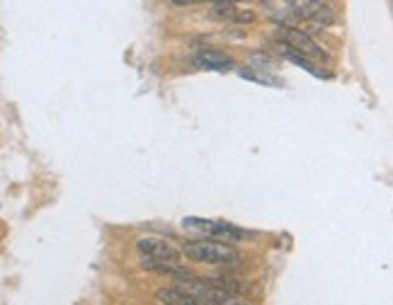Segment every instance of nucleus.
Instances as JSON below:
<instances>
[{
  "instance_id": "obj_1",
  "label": "nucleus",
  "mask_w": 393,
  "mask_h": 305,
  "mask_svg": "<svg viewBox=\"0 0 393 305\" xmlns=\"http://www.w3.org/2000/svg\"><path fill=\"white\" fill-rule=\"evenodd\" d=\"M175 289H180L182 293H187L197 305H226L231 303L235 293H238V284L226 279H184L178 281Z\"/></svg>"
},
{
  "instance_id": "obj_2",
  "label": "nucleus",
  "mask_w": 393,
  "mask_h": 305,
  "mask_svg": "<svg viewBox=\"0 0 393 305\" xmlns=\"http://www.w3.org/2000/svg\"><path fill=\"white\" fill-rule=\"evenodd\" d=\"M182 252L187 254L192 262H200V264L226 267V264H235V262H240L238 249H233L231 245L209 242V240H200V242H184Z\"/></svg>"
},
{
  "instance_id": "obj_3",
  "label": "nucleus",
  "mask_w": 393,
  "mask_h": 305,
  "mask_svg": "<svg viewBox=\"0 0 393 305\" xmlns=\"http://www.w3.org/2000/svg\"><path fill=\"white\" fill-rule=\"evenodd\" d=\"M275 36L277 41H279L282 46H286L289 51H294V54H299V56H304L306 61H323L326 58V51L318 46V41L313 39L311 34H306L304 30H299V27L294 25H279L275 30Z\"/></svg>"
},
{
  "instance_id": "obj_4",
  "label": "nucleus",
  "mask_w": 393,
  "mask_h": 305,
  "mask_svg": "<svg viewBox=\"0 0 393 305\" xmlns=\"http://www.w3.org/2000/svg\"><path fill=\"white\" fill-rule=\"evenodd\" d=\"M182 225L192 233H202L209 235V238L224 240V242H238V240H245L248 233L240 228H235L233 223H224V221H209V218H197V216H187L182 221Z\"/></svg>"
},
{
  "instance_id": "obj_5",
  "label": "nucleus",
  "mask_w": 393,
  "mask_h": 305,
  "mask_svg": "<svg viewBox=\"0 0 393 305\" xmlns=\"http://www.w3.org/2000/svg\"><path fill=\"white\" fill-rule=\"evenodd\" d=\"M282 17L313 22V25H321V27L332 25L330 5H326V3H316V0H294V3H286Z\"/></svg>"
},
{
  "instance_id": "obj_6",
  "label": "nucleus",
  "mask_w": 393,
  "mask_h": 305,
  "mask_svg": "<svg viewBox=\"0 0 393 305\" xmlns=\"http://www.w3.org/2000/svg\"><path fill=\"white\" fill-rule=\"evenodd\" d=\"M136 249L141 254V260H153V262H173L180 264V252L160 238H141L136 240Z\"/></svg>"
},
{
  "instance_id": "obj_7",
  "label": "nucleus",
  "mask_w": 393,
  "mask_h": 305,
  "mask_svg": "<svg viewBox=\"0 0 393 305\" xmlns=\"http://www.w3.org/2000/svg\"><path fill=\"white\" fill-rule=\"evenodd\" d=\"M209 17L219 22H233V25H251V22H255V12L248 10V8L243 10L235 3H211Z\"/></svg>"
},
{
  "instance_id": "obj_8",
  "label": "nucleus",
  "mask_w": 393,
  "mask_h": 305,
  "mask_svg": "<svg viewBox=\"0 0 393 305\" xmlns=\"http://www.w3.org/2000/svg\"><path fill=\"white\" fill-rule=\"evenodd\" d=\"M194 66L204 68V71H219V73H226V71H233V58L226 56L224 51H214V49H204L200 51L197 56H194Z\"/></svg>"
},
{
  "instance_id": "obj_9",
  "label": "nucleus",
  "mask_w": 393,
  "mask_h": 305,
  "mask_svg": "<svg viewBox=\"0 0 393 305\" xmlns=\"http://www.w3.org/2000/svg\"><path fill=\"white\" fill-rule=\"evenodd\" d=\"M156 298L160 300L163 305H197L187 293H182L175 286H168V289H158L156 291Z\"/></svg>"
},
{
  "instance_id": "obj_10",
  "label": "nucleus",
  "mask_w": 393,
  "mask_h": 305,
  "mask_svg": "<svg viewBox=\"0 0 393 305\" xmlns=\"http://www.w3.org/2000/svg\"><path fill=\"white\" fill-rule=\"evenodd\" d=\"M279 54L286 58V61L297 63V66H301L304 71H308V73H311V76H316V78H326V73H323V71H318V68L313 66L311 61H306V58H304V56H299V54H294V51H289V49H286V46H282V44H279Z\"/></svg>"
},
{
  "instance_id": "obj_11",
  "label": "nucleus",
  "mask_w": 393,
  "mask_h": 305,
  "mask_svg": "<svg viewBox=\"0 0 393 305\" xmlns=\"http://www.w3.org/2000/svg\"><path fill=\"white\" fill-rule=\"evenodd\" d=\"M229 305H248V303H243V300H238V303H229Z\"/></svg>"
}]
</instances>
